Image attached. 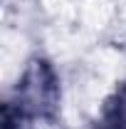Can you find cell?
Listing matches in <instances>:
<instances>
[{
	"instance_id": "obj_1",
	"label": "cell",
	"mask_w": 126,
	"mask_h": 129,
	"mask_svg": "<svg viewBox=\"0 0 126 129\" xmlns=\"http://www.w3.org/2000/svg\"><path fill=\"white\" fill-rule=\"evenodd\" d=\"M62 107V84L54 64L47 57H32L25 64L10 99L3 104V112L15 117L20 124L32 127L37 122L52 124Z\"/></svg>"
},
{
	"instance_id": "obj_2",
	"label": "cell",
	"mask_w": 126,
	"mask_h": 129,
	"mask_svg": "<svg viewBox=\"0 0 126 129\" xmlns=\"http://www.w3.org/2000/svg\"><path fill=\"white\" fill-rule=\"evenodd\" d=\"M94 129H126V77L116 82L111 94L104 99Z\"/></svg>"
}]
</instances>
